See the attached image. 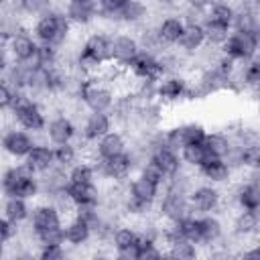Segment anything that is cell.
I'll use <instances>...</instances> for the list:
<instances>
[{"mask_svg":"<svg viewBox=\"0 0 260 260\" xmlns=\"http://www.w3.org/2000/svg\"><path fill=\"white\" fill-rule=\"evenodd\" d=\"M126 71L132 79L158 81L162 77V65H160L158 55H152V53H146V51H138V55L128 63Z\"/></svg>","mask_w":260,"mask_h":260,"instance_id":"15","label":"cell"},{"mask_svg":"<svg viewBox=\"0 0 260 260\" xmlns=\"http://www.w3.org/2000/svg\"><path fill=\"white\" fill-rule=\"evenodd\" d=\"M112 128H114V120L110 112H87L81 124L77 126V136L83 142H95Z\"/></svg>","mask_w":260,"mask_h":260,"instance_id":"10","label":"cell"},{"mask_svg":"<svg viewBox=\"0 0 260 260\" xmlns=\"http://www.w3.org/2000/svg\"><path fill=\"white\" fill-rule=\"evenodd\" d=\"M8 65H10V55H8L6 47H4V43H0V77L4 75Z\"/></svg>","mask_w":260,"mask_h":260,"instance_id":"53","label":"cell"},{"mask_svg":"<svg viewBox=\"0 0 260 260\" xmlns=\"http://www.w3.org/2000/svg\"><path fill=\"white\" fill-rule=\"evenodd\" d=\"M177 228V234L197 246H201V225H199V215L197 213H189L179 221H173Z\"/></svg>","mask_w":260,"mask_h":260,"instance_id":"41","label":"cell"},{"mask_svg":"<svg viewBox=\"0 0 260 260\" xmlns=\"http://www.w3.org/2000/svg\"><path fill=\"white\" fill-rule=\"evenodd\" d=\"M181 132H183L185 144H189V142H203L207 130L199 122H181Z\"/></svg>","mask_w":260,"mask_h":260,"instance_id":"47","label":"cell"},{"mask_svg":"<svg viewBox=\"0 0 260 260\" xmlns=\"http://www.w3.org/2000/svg\"><path fill=\"white\" fill-rule=\"evenodd\" d=\"M154 209H156L158 217L167 223L179 221V219H183L185 215L191 213L189 197L185 193H179V191H173V189H162L160 191V195L154 203Z\"/></svg>","mask_w":260,"mask_h":260,"instance_id":"6","label":"cell"},{"mask_svg":"<svg viewBox=\"0 0 260 260\" xmlns=\"http://www.w3.org/2000/svg\"><path fill=\"white\" fill-rule=\"evenodd\" d=\"M124 0H95L98 6V18H106L110 22H116V14L120 10Z\"/></svg>","mask_w":260,"mask_h":260,"instance_id":"49","label":"cell"},{"mask_svg":"<svg viewBox=\"0 0 260 260\" xmlns=\"http://www.w3.org/2000/svg\"><path fill=\"white\" fill-rule=\"evenodd\" d=\"M59 63H61V47H53V45H47V43H37L30 65L51 69Z\"/></svg>","mask_w":260,"mask_h":260,"instance_id":"38","label":"cell"},{"mask_svg":"<svg viewBox=\"0 0 260 260\" xmlns=\"http://www.w3.org/2000/svg\"><path fill=\"white\" fill-rule=\"evenodd\" d=\"M14 6L22 16L37 18V16H41L53 8V0H16Z\"/></svg>","mask_w":260,"mask_h":260,"instance_id":"45","label":"cell"},{"mask_svg":"<svg viewBox=\"0 0 260 260\" xmlns=\"http://www.w3.org/2000/svg\"><path fill=\"white\" fill-rule=\"evenodd\" d=\"M35 142H37L35 136L28 130H22L18 126L6 128L0 134V150L8 154L10 158H24Z\"/></svg>","mask_w":260,"mask_h":260,"instance_id":"9","label":"cell"},{"mask_svg":"<svg viewBox=\"0 0 260 260\" xmlns=\"http://www.w3.org/2000/svg\"><path fill=\"white\" fill-rule=\"evenodd\" d=\"M20 30H24V22H22V14L16 10V6L12 10H6L0 14V43H8Z\"/></svg>","mask_w":260,"mask_h":260,"instance_id":"34","label":"cell"},{"mask_svg":"<svg viewBox=\"0 0 260 260\" xmlns=\"http://www.w3.org/2000/svg\"><path fill=\"white\" fill-rule=\"evenodd\" d=\"M205 45V37H203V28L201 24H185L181 37H179V43L175 45L179 49V53L191 57L193 53H197L201 47Z\"/></svg>","mask_w":260,"mask_h":260,"instance_id":"30","label":"cell"},{"mask_svg":"<svg viewBox=\"0 0 260 260\" xmlns=\"http://www.w3.org/2000/svg\"><path fill=\"white\" fill-rule=\"evenodd\" d=\"M67 2H87V0H65V4H67Z\"/></svg>","mask_w":260,"mask_h":260,"instance_id":"57","label":"cell"},{"mask_svg":"<svg viewBox=\"0 0 260 260\" xmlns=\"http://www.w3.org/2000/svg\"><path fill=\"white\" fill-rule=\"evenodd\" d=\"M81 49H83V51H87L89 55H93L98 61H102V63H110L112 35H108V32H104V30L89 32V35L83 39Z\"/></svg>","mask_w":260,"mask_h":260,"instance_id":"26","label":"cell"},{"mask_svg":"<svg viewBox=\"0 0 260 260\" xmlns=\"http://www.w3.org/2000/svg\"><path fill=\"white\" fill-rule=\"evenodd\" d=\"M67 193L73 207L102 205V189L98 183H67Z\"/></svg>","mask_w":260,"mask_h":260,"instance_id":"23","label":"cell"},{"mask_svg":"<svg viewBox=\"0 0 260 260\" xmlns=\"http://www.w3.org/2000/svg\"><path fill=\"white\" fill-rule=\"evenodd\" d=\"M16 238H18V225L12 223V221H8V219L0 213V242L8 246V244H12Z\"/></svg>","mask_w":260,"mask_h":260,"instance_id":"50","label":"cell"},{"mask_svg":"<svg viewBox=\"0 0 260 260\" xmlns=\"http://www.w3.org/2000/svg\"><path fill=\"white\" fill-rule=\"evenodd\" d=\"M232 30L240 32H258L260 22H258V10L248 8V6H236L234 18H232Z\"/></svg>","mask_w":260,"mask_h":260,"instance_id":"32","label":"cell"},{"mask_svg":"<svg viewBox=\"0 0 260 260\" xmlns=\"http://www.w3.org/2000/svg\"><path fill=\"white\" fill-rule=\"evenodd\" d=\"M28 63H20V61H10V65L4 71V79L8 81V85L14 91H26V77H28Z\"/></svg>","mask_w":260,"mask_h":260,"instance_id":"40","label":"cell"},{"mask_svg":"<svg viewBox=\"0 0 260 260\" xmlns=\"http://www.w3.org/2000/svg\"><path fill=\"white\" fill-rule=\"evenodd\" d=\"M26 221H28L30 236H35V234H39L43 230H49L53 225H61L63 223V215L53 203H49L45 199V201H41V203L30 207V215H28Z\"/></svg>","mask_w":260,"mask_h":260,"instance_id":"13","label":"cell"},{"mask_svg":"<svg viewBox=\"0 0 260 260\" xmlns=\"http://www.w3.org/2000/svg\"><path fill=\"white\" fill-rule=\"evenodd\" d=\"M0 195L2 197H22V199H37L41 195L39 189V177L30 173L24 162L22 165H10L0 173Z\"/></svg>","mask_w":260,"mask_h":260,"instance_id":"3","label":"cell"},{"mask_svg":"<svg viewBox=\"0 0 260 260\" xmlns=\"http://www.w3.org/2000/svg\"><path fill=\"white\" fill-rule=\"evenodd\" d=\"M230 144H232V138H230L225 132H221V130H213V132L207 130V132H205L203 146H205V150H207L209 156L221 158V156L225 154V150L230 148Z\"/></svg>","mask_w":260,"mask_h":260,"instance_id":"42","label":"cell"},{"mask_svg":"<svg viewBox=\"0 0 260 260\" xmlns=\"http://www.w3.org/2000/svg\"><path fill=\"white\" fill-rule=\"evenodd\" d=\"M73 32L71 22L67 20L63 8H51L49 12L35 18L30 26V35L37 39V43H47L53 47H63Z\"/></svg>","mask_w":260,"mask_h":260,"instance_id":"1","label":"cell"},{"mask_svg":"<svg viewBox=\"0 0 260 260\" xmlns=\"http://www.w3.org/2000/svg\"><path fill=\"white\" fill-rule=\"evenodd\" d=\"M8 2H10V0H0V8H2V6H6Z\"/></svg>","mask_w":260,"mask_h":260,"instance_id":"56","label":"cell"},{"mask_svg":"<svg viewBox=\"0 0 260 260\" xmlns=\"http://www.w3.org/2000/svg\"><path fill=\"white\" fill-rule=\"evenodd\" d=\"M67 179L69 183H93L98 179L93 162L89 158H79L73 167L67 169Z\"/></svg>","mask_w":260,"mask_h":260,"instance_id":"43","label":"cell"},{"mask_svg":"<svg viewBox=\"0 0 260 260\" xmlns=\"http://www.w3.org/2000/svg\"><path fill=\"white\" fill-rule=\"evenodd\" d=\"M154 2L162 8H179L183 4V0H154Z\"/></svg>","mask_w":260,"mask_h":260,"instance_id":"54","label":"cell"},{"mask_svg":"<svg viewBox=\"0 0 260 260\" xmlns=\"http://www.w3.org/2000/svg\"><path fill=\"white\" fill-rule=\"evenodd\" d=\"M63 12L67 16V20L71 22V26H89L95 18H98V6L95 0H87V2H67L63 6Z\"/></svg>","mask_w":260,"mask_h":260,"instance_id":"22","label":"cell"},{"mask_svg":"<svg viewBox=\"0 0 260 260\" xmlns=\"http://www.w3.org/2000/svg\"><path fill=\"white\" fill-rule=\"evenodd\" d=\"M136 244H138V230L126 223H120L110 240V246L120 260H138Z\"/></svg>","mask_w":260,"mask_h":260,"instance_id":"11","label":"cell"},{"mask_svg":"<svg viewBox=\"0 0 260 260\" xmlns=\"http://www.w3.org/2000/svg\"><path fill=\"white\" fill-rule=\"evenodd\" d=\"M2 215L8 221L16 223V225L24 223L28 219V215H30V203H28V199L14 197V195L4 197V201H2Z\"/></svg>","mask_w":260,"mask_h":260,"instance_id":"31","label":"cell"},{"mask_svg":"<svg viewBox=\"0 0 260 260\" xmlns=\"http://www.w3.org/2000/svg\"><path fill=\"white\" fill-rule=\"evenodd\" d=\"M211 2H213V0H183V6H189V8H195V10L205 12Z\"/></svg>","mask_w":260,"mask_h":260,"instance_id":"52","label":"cell"},{"mask_svg":"<svg viewBox=\"0 0 260 260\" xmlns=\"http://www.w3.org/2000/svg\"><path fill=\"white\" fill-rule=\"evenodd\" d=\"M148 14H150V10L144 0H124L116 14V24L140 26L148 20Z\"/></svg>","mask_w":260,"mask_h":260,"instance_id":"25","label":"cell"},{"mask_svg":"<svg viewBox=\"0 0 260 260\" xmlns=\"http://www.w3.org/2000/svg\"><path fill=\"white\" fill-rule=\"evenodd\" d=\"M95 167V175L108 183H126L136 173V162L132 154L126 150L112 158H89Z\"/></svg>","mask_w":260,"mask_h":260,"instance_id":"4","label":"cell"},{"mask_svg":"<svg viewBox=\"0 0 260 260\" xmlns=\"http://www.w3.org/2000/svg\"><path fill=\"white\" fill-rule=\"evenodd\" d=\"M150 158L158 165V169L162 171L165 177H171V175H175V173H179L183 169V160H181L179 152L173 150V148H169V146L158 148L156 152L150 154Z\"/></svg>","mask_w":260,"mask_h":260,"instance_id":"33","label":"cell"},{"mask_svg":"<svg viewBox=\"0 0 260 260\" xmlns=\"http://www.w3.org/2000/svg\"><path fill=\"white\" fill-rule=\"evenodd\" d=\"M53 156H55V165L67 171L69 167H73L81 158V150H79L77 142L73 140V142H65V144H55Z\"/></svg>","mask_w":260,"mask_h":260,"instance_id":"39","label":"cell"},{"mask_svg":"<svg viewBox=\"0 0 260 260\" xmlns=\"http://www.w3.org/2000/svg\"><path fill=\"white\" fill-rule=\"evenodd\" d=\"M179 156H181V160H183V167L193 169V171H197V169L209 158V154H207L203 142H189V144H185V146L179 150Z\"/></svg>","mask_w":260,"mask_h":260,"instance_id":"37","label":"cell"},{"mask_svg":"<svg viewBox=\"0 0 260 260\" xmlns=\"http://www.w3.org/2000/svg\"><path fill=\"white\" fill-rule=\"evenodd\" d=\"M234 12H236L234 2H230V0H213V2L209 4V8L205 10V18H207V20H213V22H217V24H223V26H230V28H232Z\"/></svg>","mask_w":260,"mask_h":260,"instance_id":"36","label":"cell"},{"mask_svg":"<svg viewBox=\"0 0 260 260\" xmlns=\"http://www.w3.org/2000/svg\"><path fill=\"white\" fill-rule=\"evenodd\" d=\"M12 98H14V89L8 85V81L4 77H0V114L10 110Z\"/></svg>","mask_w":260,"mask_h":260,"instance_id":"51","label":"cell"},{"mask_svg":"<svg viewBox=\"0 0 260 260\" xmlns=\"http://www.w3.org/2000/svg\"><path fill=\"white\" fill-rule=\"evenodd\" d=\"M154 26H156V35L162 41V45L165 47H175L179 43V37L183 32V28H185V22L179 14H167Z\"/></svg>","mask_w":260,"mask_h":260,"instance_id":"27","label":"cell"},{"mask_svg":"<svg viewBox=\"0 0 260 260\" xmlns=\"http://www.w3.org/2000/svg\"><path fill=\"white\" fill-rule=\"evenodd\" d=\"M8 112H10L12 122L18 128L28 130L30 134L43 132L45 126H47V112H45V108L28 91H14V98H12V104H10Z\"/></svg>","mask_w":260,"mask_h":260,"instance_id":"2","label":"cell"},{"mask_svg":"<svg viewBox=\"0 0 260 260\" xmlns=\"http://www.w3.org/2000/svg\"><path fill=\"white\" fill-rule=\"evenodd\" d=\"M37 49V39L30 35V30H20L18 35H14L8 43H6V51L10 55V61H20V63H28L32 61Z\"/></svg>","mask_w":260,"mask_h":260,"instance_id":"19","label":"cell"},{"mask_svg":"<svg viewBox=\"0 0 260 260\" xmlns=\"http://www.w3.org/2000/svg\"><path fill=\"white\" fill-rule=\"evenodd\" d=\"M128 150V138L122 130L112 128L102 138H98L91 146V158H112Z\"/></svg>","mask_w":260,"mask_h":260,"instance_id":"16","label":"cell"},{"mask_svg":"<svg viewBox=\"0 0 260 260\" xmlns=\"http://www.w3.org/2000/svg\"><path fill=\"white\" fill-rule=\"evenodd\" d=\"M199 225H201V248H209L215 246L225 230H223V221L219 219L217 213H203L199 215Z\"/></svg>","mask_w":260,"mask_h":260,"instance_id":"28","label":"cell"},{"mask_svg":"<svg viewBox=\"0 0 260 260\" xmlns=\"http://www.w3.org/2000/svg\"><path fill=\"white\" fill-rule=\"evenodd\" d=\"M201 28H203V37H205V45H211V47H221V43L228 39L230 35V26H223V24H217L213 20H207L203 18L201 22Z\"/></svg>","mask_w":260,"mask_h":260,"instance_id":"44","label":"cell"},{"mask_svg":"<svg viewBox=\"0 0 260 260\" xmlns=\"http://www.w3.org/2000/svg\"><path fill=\"white\" fill-rule=\"evenodd\" d=\"M67 254V244H43L37 250V256L43 260H63Z\"/></svg>","mask_w":260,"mask_h":260,"instance_id":"48","label":"cell"},{"mask_svg":"<svg viewBox=\"0 0 260 260\" xmlns=\"http://www.w3.org/2000/svg\"><path fill=\"white\" fill-rule=\"evenodd\" d=\"M219 51L228 57H232L238 63H246L256 57L258 53V32H240L230 30L228 39L221 43Z\"/></svg>","mask_w":260,"mask_h":260,"instance_id":"5","label":"cell"},{"mask_svg":"<svg viewBox=\"0 0 260 260\" xmlns=\"http://www.w3.org/2000/svg\"><path fill=\"white\" fill-rule=\"evenodd\" d=\"M126 189H128V195L130 197H134L138 201H144L148 205H154L156 199H158V195H160V191H162V185L154 183L152 179H148V177H144L140 173H134L128 179Z\"/></svg>","mask_w":260,"mask_h":260,"instance_id":"18","label":"cell"},{"mask_svg":"<svg viewBox=\"0 0 260 260\" xmlns=\"http://www.w3.org/2000/svg\"><path fill=\"white\" fill-rule=\"evenodd\" d=\"M187 93H189V79L181 73H167L156 81V100L165 106L187 100Z\"/></svg>","mask_w":260,"mask_h":260,"instance_id":"8","label":"cell"},{"mask_svg":"<svg viewBox=\"0 0 260 260\" xmlns=\"http://www.w3.org/2000/svg\"><path fill=\"white\" fill-rule=\"evenodd\" d=\"M201 246L185 240V238H179V240H173L165 246V256L167 258H175V260H193L201 254L199 250Z\"/></svg>","mask_w":260,"mask_h":260,"instance_id":"35","label":"cell"},{"mask_svg":"<svg viewBox=\"0 0 260 260\" xmlns=\"http://www.w3.org/2000/svg\"><path fill=\"white\" fill-rule=\"evenodd\" d=\"M187 197H189L191 213H197V215H203V213H219L221 201H223V193L219 191L217 185H211V183L195 185L189 191Z\"/></svg>","mask_w":260,"mask_h":260,"instance_id":"7","label":"cell"},{"mask_svg":"<svg viewBox=\"0 0 260 260\" xmlns=\"http://www.w3.org/2000/svg\"><path fill=\"white\" fill-rule=\"evenodd\" d=\"M37 246H43V244H65V236H63V223L61 225H53L49 230H43L39 234L32 236Z\"/></svg>","mask_w":260,"mask_h":260,"instance_id":"46","label":"cell"},{"mask_svg":"<svg viewBox=\"0 0 260 260\" xmlns=\"http://www.w3.org/2000/svg\"><path fill=\"white\" fill-rule=\"evenodd\" d=\"M22 160H24V167L30 173H35V175L45 173L47 169H51L55 165L53 144H49V142H35L32 148L26 152V156Z\"/></svg>","mask_w":260,"mask_h":260,"instance_id":"20","label":"cell"},{"mask_svg":"<svg viewBox=\"0 0 260 260\" xmlns=\"http://www.w3.org/2000/svg\"><path fill=\"white\" fill-rule=\"evenodd\" d=\"M45 136L49 140V144H65V142H73L77 138V124L73 122L71 116L67 114H57L53 118H47V126H45Z\"/></svg>","mask_w":260,"mask_h":260,"instance_id":"12","label":"cell"},{"mask_svg":"<svg viewBox=\"0 0 260 260\" xmlns=\"http://www.w3.org/2000/svg\"><path fill=\"white\" fill-rule=\"evenodd\" d=\"M63 236H65V244L71 248H81L93 242V234L89 225L77 215H69L67 219H63Z\"/></svg>","mask_w":260,"mask_h":260,"instance_id":"21","label":"cell"},{"mask_svg":"<svg viewBox=\"0 0 260 260\" xmlns=\"http://www.w3.org/2000/svg\"><path fill=\"white\" fill-rule=\"evenodd\" d=\"M260 230V213L252 209H238L236 215L232 217V236L240 242L246 240H256Z\"/></svg>","mask_w":260,"mask_h":260,"instance_id":"17","label":"cell"},{"mask_svg":"<svg viewBox=\"0 0 260 260\" xmlns=\"http://www.w3.org/2000/svg\"><path fill=\"white\" fill-rule=\"evenodd\" d=\"M37 177H39V189H41V195H43L45 199H47L49 195H53L55 191L65 189L67 183H69V179H67V171L61 169V167H57V165H53L51 169H47L45 173H41V175H37Z\"/></svg>","mask_w":260,"mask_h":260,"instance_id":"29","label":"cell"},{"mask_svg":"<svg viewBox=\"0 0 260 260\" xmlns=\"http://www.w3.org/2000/svg\"><path fill=\"white\" fill-rule=\"evenodd\" d=\"M4 254H6V244H2V242H0V258H2Z\"/></svg>","mask_w":260,"mask_h":260,"instance_id":"55","label":"cell"},{"mask_svg":"<svg viewBox=\"0 0 260 260\" xmlns=\"http://www.w3.org/2000/svg\"><path fill=\"white\" fill-rule=\"evenodd\" d=\"M140 47H138V41L134 35L130 32H118V35H112V51H110V63L120 67V69H126L128 63L138 55Z\"/></svg>","mask_w":260,"mask_h":260,"instance_id":"14","label":"cell"},{"mask_svg":"<svg viewBox=\"0 0 260 260\" xmlns=\"http://www.w3.org/2000/svg\"><path fill=\"white\" fill-rule=\"evenodd\" d=\"M197 175L205 181V183H211V185H228L232 181V169L223 162V158H217V156H209L199 169H197Z\"/></svg>","mask_w":260,"mask_h":260,"instance_id":"24","label":"cell"}]
</instances>
